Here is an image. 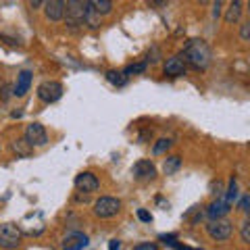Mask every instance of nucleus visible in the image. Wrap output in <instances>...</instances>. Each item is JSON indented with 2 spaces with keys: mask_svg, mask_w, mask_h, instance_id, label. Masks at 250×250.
<instances>
[{
  "mask_svg": "<svg viewBox=\"0 0 250 250\" xmlns=\"http://www.w3.org/2000/svg\"><path fill=\"white\" fill-rule=\"evenodd\" d=\"M138 217H140V221H146V223H148V221H152V215L148 213V210H142V208L138 210Z\"/></svg>",
  "mask_w": 250,
  "mask_h": 250,
  "instance_id": "29",
  "label": "nucleus"
},
{
  "mask_svg": "<svg viewBox=\"0 0 250 250\" xmlns=\"http://www.w3.org/2000/svg\"><path fill=\"white\" fill-rule=\"evenodd\" d=\"M171 146H173V142H171L169 138H161V140H156V144H154V148H152V152H154V154H163V152H167Z\"/></svg>",
  "mask_w": 250,
  "mask_h": 250,
  "instance_id": "21",
  "label": "nucleus"
},
{
  "mask_svg": "<svg viewBox=\"0 0 250 250\" xmlns=\"http://www.w3.org/2000/svg\"><path fill=\"white\" fill-rule=\"evenodd\" d=\"M134 177L138 179V182H152V179L156 177V167L152 161L148 159H142L138 161L134 165Z\"/></svg>",
  "mask_w": 250,
  "mask_h": 250,
  "instance_id": "8",
  "label": "nucleus"
},
{
  "mask_svg": "<svg viewBox=\"0 0 250 250\" xmlns=\"http://www.w3.org/2000/svg\"><path fill=\"white\" fill-rule=\"evenodd\" d=\"M44 15H46V19H50V21H61L65 17V0H46Z\"/></svg>",
  "mask_w": 250,
  "mask_h": 250,
  "instance_id": "11",
  "label": "nucleus"
},
{
  "mask_svg": "<svg viewBox=\"0 0 250 250\" xmlns=\"http://www.w3.org/2000/svg\"><path fill=\"white\" fill-rule=\"evenodd\" d=\"M163 71H165V75H169V77H179V75H186L188 65H186V61L179 57V54H175V57L167 59L165 67H163Z\"/></svg>",
  "mask_w": 250,
  "mask_h": 250,
  "instance_id": "10",
  "label": "nucleus"
},
{
  "mask_svg": "<svg viewBox=\"0 0 250 250\" xmlns=\"http://www.w3.org/2000/svg\"><path fill=\"white\" fill-rule=\"evenodd\" d=\"M142 71H146V62H136V65H129L127 69H125V75H134V73H142Z\"/></svg>",
  "mask_w": 250,
  "mask_h": 250,
  "instance_id": "23",
  "label": "nucleus"
},
{
  "mask_svg": "<svg viewBox=\"0 0 250 250\" xmlns=\"http://www.w3.org/2000/svg\"><path fill=\"white\" fill-rule=\"evenodd\" d=\"M46 2V0H29V4H31V9H40V6Z\"/></svg>",
  "mask_w": 250,
  "mask_h": 250,
  "instance_id": "32",
  "label": "nucleus"
},
{
  "mask_svg": "<svg viewBox=\"0 0 250 250\" xmlns=\"http://www.w3.org/2000/svg\"><path fill=\"white\" fill-rule=\"evenodd\" d=\"M236 198H238V184H236V177H231L229 179V186H228V192H225V202L231 205Z\"/></svg>",
  "mask_w": 250,
  "mask_h": 250,
  "instance_id": "20",
  "label": "nucleus"
},
{
  "mask_svg": "<svg viewBox=\"0 0 250 250\" xmlns=\"http://www.w3.org/2000/svg\"><path fill=\"white\" fill-rule=\"evenodd\" d=\"M98 179L94 173H90V171H83V173H80L75 177V188L80 192H85V194H92V192H96L98 190Z\"/></svg>",
  "mask_w": 250,
  "mask_h": 250,
  "instance_id": "9",
  "label": "nucleus"
},
{
  "mask_svg": "<svg viewBox=\"0 0 250 250\" xmlns=\"http://www.w3.org/2000/svg\"><path fill=\"white\" fill-rule=\"evenodd\" d=\"M148 4H150L152 9H161V6L167 4V0H148Z\"/></svg>",
  "mask_w": 250,
  "mask_h": 250,
  "instance_id": "30",
  "label": "nucleus"
},
{
  "mask_svg": "<svg viewBox=\"0 0 250 250\" xmlns=\"http://www.w3.org/2000/svg\"><path fill=\"white\" fill-rule=\"evenodd\" d=\"M21 231L13 223H0V248L2 250H17L21 246Z\"/></svg>",
  "mask_w": 250,
  "mask_h": 250,
  "instance_id": "2",
  "label": "nucleus"
},
{
  "mask_svg": "<svg viewBox=\"0 0 250 250\" xmlns=\"http://www.w3.org/2000/svg\"><path fill=\"white\" fill-rule=\"evenodd\" d=\"M207 233H208L210 240H215V242H225V240L231 238L233 225H231V221H228L225 217H223V219H210V223L207 225Z\"/></svg>",
  "mask_w": 250,
  "mask_h": 250,
  "instance_id": "3",
  "label": "nucleus"
},
{
  "mask_svg": "<svg viewBox=\"0 0 250 250\" xmlns=\"http://www.w3.org/2000/svg\"><path fill=\"white\" fill-rule=\"evenodd\" d=\"M88 236L85 233H69V236L62 240V250H82L88 246Z\"/></svg>",
  "mask_w": 250,
  "mask_h": 250,
  "instance_id": "12",
  "label": "nucleus"
},
{
  "mask_svg": "<svg viewBox=\"0 0 250 250\" xmlns=\"http://www.w3.org/2000/svg\"><path fill=\"white\" fill-rule=\"evenodd\" d=\"M83 23L88 27H92V29H98L100 25H103V15H100L94 6L88 2L85 4V17H83Z\"/></svg>",
  "mask_w": 250,
  "mask_h": 250,
  "instance_id": "15",
  "label": "nucleus"
},
{
  "mask_svg": "<svg viewBox=\"0 0 250 250\" xmlns=\"http://www.w3.org/2000/svg\"><path fill=\"white\" fill-rule=\"evenodd\" d=\"M29 85H31V71H21L19 75H17V83H15V88H13V94L17 98H21V96H25V94L29 92Z\"/></svg>",
  "mask_w": 250,
  "mask_h": 250,
  "instance_id": "14",
  "label": "nucleus"
},
{
  "mask_svg": "<svg viewBox=\"0 0 250 250\" xmlns=\"http://www.w3.org/2000/svg\"><path fill=\"white\" fill-rule=\"evenodd\" d=\"M240 238H242V242L250 244V221L242 223V228H240Z\"/></svg>",
  "mask_w": 250,
  "mask_h": 250,
  "instance_id": "24",
  "label": "nucleus"
},
{
  "mask_svg": "<svg viewBox=\"0 0 250 250\" xmlns=\"http://www.w3.org/2000/svg\"><path fill=\"white\" fill-rule=\"evenodd\" d=\"M248 11H250V4H248Z\"/></svg>",
  "mask_w": 250,
  "mask_h": 250,
  "instance_id": "34",
  "label": "nucleus"
},
{
  "mask_svg": "<svg viewBox=\"0 0 250 250\" xmlns=\"http://www.w3.org/2000/svg\"><path fill=\"white\" fill-rule=\"evenodd\" d=\"M11 85L9 83H4V85H0V96H2V100H9L11 98Z\"/></svg>",
  "mask_w": 250,
  "mask_h": 250,
  "instance_id": "26",
  "label": "nucleus"
},
{
  "mask_svg": "<svg viewBox=\"0 0 250 250\" xmlns=\"http://www.w3.org/2000/svg\"><path fill=\"white\" fill-rule=\"evenodd\" d=\"M25 140H27V144H29L31 148L44 146L46 142H48V136H46L44 125H42V123H29L27 129H25Z\"/></svg>",
  "mask_w": 250,
  "mask_h": 250,
  "instance_id": "7",
  "label": "nucleus"
},
{
  "mask_svg": "<svg viewBox=\"0 0 250 250\" xmlns=\"http://www.w3.org/2000/svg\"><path fill=\"white\" fill-rule=\"evenodd\" d=\"M108 250H119V242L111 240V242H108Z\"/></svg>",
  "mask_w": 250,
  "mask_h": 250,
  "instance_id": "33",
  "label": "nucleus"
},
{
  "mask_svg": "<svg viewBox=\"0 0 250 250\" xmlns=\"http://www.w3.org/2000/svg\"><path fill=\"white\" fill-rule=\"evenodd\" d=\"M121 210V200L113 196H100L94 202V215L100 219H111Z\"/></svg>",
  "mask_w": 250,
  "mask_h": 250,
  "instance_id": "4",
  "label": "nucleus"
},
{
  "mask_svg": "<svg viewBox=\"0 0 250 250\" xmlns=\"http://www.w3.org/2000/svg\"><path fill=\"white\" fill-rule=\"evenodd\" d=\"M106 80L111 82L113 85H119V88H121V85L127 83V75H125L123 71H108L106 73Z\"/></svg>",
  "mask_w": 250,
  "mask_h": 250,
  "instance_id": "19",
  "label": "nucleus"
},
{
  "mask_svg": "<svg viewBox=\"0 0 250 250\" xmlns=\"http://www.w3.org/2000/svg\"><path fill=\"white\" fill-rule=\"evenodd\" d=\"M221 6H223V0H215V4H213V17L215 19L221 15Z\"/></svg>",
  "mask_w": 250,
  "mask_h": 250,
  "instance_id": "28",
  "label": "nucleus"
},
{
  "mask_svg": "<svg viewBox=\"0 0 250 250\" xmlns=\"http://www.w3.org/2000/svg\"><path fill=\"white\" fill-rule=\"evenodd\" d=\"M62 96V83L54 82V80H46L38 85V98L42 103L50 104V103H57V100Z\"/></svg>",
  "mask_w": 250,
  "mask_h": 250,
  "instance_id": "6",
  "label": "nucleus"
},
{
  "mask_svg": "<svg viewBox=\"0 0 250 250\" xmlns=\"http://www.w3.org/2000/svg\"><path fill=\"white\" fill-rule=\"evenodd\" d=\"M240 38L242 40H246V42H250V21H246L244 25L240 27Z\"/></svg>",
  "mask_w": 250,
  "mask_h": 250,
  "instance_id": "25",
  "label": "nucleus"
},
{
  "mask_svg": "<svg viewBox=\"0 0 250 250\" xmlns=\"http://www.w3.org/2000/svg\"><path fill=\"white\" fill-rule=\"evenodd\" d=\"M179 167H182V159H179L177 154H173V156H167V159H165L163 171H165V175H173Z\"/></svg>",
  "mask_w": 250,
  "mask_h": 250,
  "instance_id": "17",
  "label": "nucleus"
},
{
  "mask_svg": "<svg viewBox=\"0 0 250 250\" xmlns=\"http://www.w3.org/2000/svg\"><path fill=\"white\" fill-rule=\"evenodd\" d=\"M134 250H156V244H150V242L148 244H138Z\"/></svg>",
  "mask_w": 250,
  "mask_h": 250,
  "instance_id": "31",
  "label": "nucleus"
},
{
  "mask_svg": "<svg viewBox=\"0 0 250 250\" xmlns=\"http://www.w3.org/2000/svg\"><path fill=\"white\" fill-rule=\"evenodd\" d=\"M229 207L231 205H228L223 198H217V200H213L208 205V208H207V215L210 217V219H223L225 215L229 213Z\"/></svg>",
  "mask_w": 250,
  "mask_h": 250,
  "instance_id": "13",
  "label": "nucleus"
},
{
  "mask_svg": "<svg viewBox=\"0 0 250 250\" xmlns=\"http://www.w3.org/2000/svg\"><path fill=\"white\" fill-rule=\"evenodd\" d=\"M179 57L186 61V65H190L192 69H198V71H205V69L210 65V48L205 40L186 42Z\"/></svg>",
  "mask_w": 250,
  "mask_h": 250,
  "instance_id": "1",
  "label": "nucleus"
},
{
  "mask_svg": "<svg viewBox=\"0 0 250 250\" xmlns=\"http://www.w3.org/2000/svg\"><path fill=\"white\" fill-rule=\"evenodd\" d=\"M85 4L88 0H67L65 2V19L67 25H80L85 17Z\"/></svg>",
  "mask_w": 250,
  "mask_h": 250,
  "instance_id": "5",
  "label": "nucleus"
},
{
  "mask_svg": "<svg viewBox=\"0 0 250 250\" xmlns=\"http://www.w3.org/2000/svg\"><path fill=\"white\" fill-rule=\"evenodd\" d=\"M242 15V0H229L228 11H225V23H236Z\"/></svg>",
  "mask_w": 250,
  "mask_h": 250,
  "instance_id": "16",
  "label": "nucleus"
},
{
  "mask_svg": "<svg viewBox=\"0 0 250 250\" xmlns=\"http://www.w3.org/2000/svg\"><path fill=\"white\" fill-rule=\"evenodd\" d=\"M88 2H90L100 15H103V17L113 11V0H88Z\"/></svg>",
  "mask_w": 250,
  "mask_h": 250,
  "instance_id": "18",
  "label": "nucleus"
},
{
  "mask_svg": "<svg viewBox=\"0 0 250 250\" xmlns=\"http://www.w3.org/2000/svg\"><path fill=\"white\" fill-rule=\"evenodd\" d=\"M13 150H15V152H19L21 156H27V154L31 152V146L27 144V140H25V138H23V140H15Z\"/></svg>",
  "mask_w": 250,
  "mask_h": 250,
  "instance_id": "22",
  "label": "nucleus"
},
{
  "mask_svg": "<svg viewBox=\"0 0 250 250\" xmlns=\"http://www.w3.org/2000/svg\"><path fill=\"white\" fill-rule=\"evenodd\" d=\"M240 210L242 213H250V196H244L240 200Z\"/></svg>",
  "mask_w": 250,
  "mask_h": 250,
  "instance_id": "27",
  "label": "nucleus"
}]
</instances>
